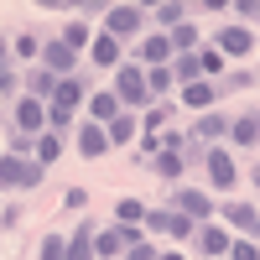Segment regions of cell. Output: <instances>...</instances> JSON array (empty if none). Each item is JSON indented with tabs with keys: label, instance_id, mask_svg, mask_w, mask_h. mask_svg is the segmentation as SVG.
I'll return each mask as SVG.
<instances>
[{
	"label": "cell",
	"instance_id": "1",
	"mask_svg": "<svg viewBox=\"0 0 260 260\" xmlns=\"http://www.w3.org/2000/svg\"><path fill=\"white\" fill-rule=\"evenodd\" d=\"M110 89L120 94V104H125L130 115H146V110H156V99H151V83H146V68H141L136 57H130L125 68L115 73V83H110Z\"/></svg>",
	"mask_w": 260,
	"mask_h": 260
},
{
	"label": "cell",
	"instance_id": "2",
	"mask_svg": "<svg viewBox=\"0 0 260 260\" xmlns=\"http://www.w3.org/2000/svg\"><path fill=\"white\" fill-rule=\"evenodd\" d=\"M146 11L141 6H110V11H104V21H99V31H110L115 42H141L151 26H146Z\"/></svg>",
	"mask_w": 260,
	"mask_h": 260
},
{
	"label": "cell",
	"instance_id": "3",
	"mask_svg": "<svg viewBox=\"0 0 260 260\" xmlns=\"http://www.w3.org/2000/svg\"><path fill=\"white\" fill-rule=\"evenodd\" d=\"M219 224H229V229H234V240H260V203L219 198Z\"/></svg>",
	"mask_w": 260,
	"mask_h": 260
},
{
	"label": "cell",
	"instance_id": "4",
	"mask_svg": "<svg viewBox=\"0 0 260 260\" xmlns=\"http://www.w3.org/2000/svg\"><path fill=\"white\" fill-rule=\"evenodd\" d=\"M172 208L187 213L192 224H213L219 219V198H213L208 187H172Z\"/></svg>",
	"mask_w": 260,
	"mask_h": 260
},
{
	"label": "cell",
	"instance_id": "5",
	"mask_svg": "<svg viewBox=\"0 0 260 260\" xmlns=\"http://www.w3.org/2000/svg\"><path fill=\"white\" fill-rule=\"evenodd\" d=\"M42 177H47V167L21 161V156H6V151H0V192H26V187H42Z\"/></svg>",
	"mask_w": 260,
	"mask_h": 260
},
{
	"label": "cell",
	"instance_id": "6",
	"mask_svg": "<svg viewBox=\"0 0 260 260\" xmlns=\"http://www.w3.org/2000/svg\"><path fill=\"white\" fill-rule=\"evenodd\" d=\"M213 47H219L229 62H245V57L255 52V31L245 26V21H224V26L213 31Z\"/></svg>",
	"mask_w": 260,
	"mask_h": 260
},
{
	"label": "cell",
	"instance_id": "7",
	"mask_svg": "<svg viewBox=\"0 0 260 260\" xmlns=\"http://www.w3.org/2000/svg\"><path fill=\"white\" fill-rule=\"evenodd\" d=\"M11 130H21V136H47V104L31 99V94H21L11 104Z\"/></svg>",
	"mask_w": 260,
	"mask_h": 260
},
{
	"label": "cell",
	"instance_id": "8",
	"mask_svg": "<svg viewBox=\"0 0 260 260\" xmlns=\"http://www.w3.org/2000/svg\"><path fill=\"white\" fill-rule=\"evenodd\" d=\"M203 167H208V187L229 192L234 182H240V167H234V151L229 146H208L203 151Z\"/></svg>",
	"mask_w": 260,
	"mask_h": 260
},
{
	"label": "cell",
	"instance_id": "9",
	"mask_svg": "<svg viewBox=\"0 0 260 260\" xmlns=\"http://www.w3.org/2000/svg\"><path fill=\"white\" fill-rule=\"evenodd\" d=\"M78 62H83V57L68 47V42H57V37L42 42V62H37V68H47L52 78H78Z\"/></svg>",
	"mask_w": 260,
	"mask_h": 260
},
{
	"label": "cell",
	"instance_id": "10",
	"mask_svg": "<svg viewBox=\"0 0 260 260\" xmlns=\"http://www.w3.org/2000/svg\"><path fill=\"white\" fill-rule=\"evenodd\" d=\"M73 151H78V156L83 161H99V156H110V130H104V125H94V120H83L78 130H73Z\"/></svg>",
	"mask_w": 260,
	"mask_h": 260
},
{
	"label": "cell",
	"instance_id": "11",
	"mask_svg": "<svg viewBox=\"0 0 260 260\" xmlns=\"http://www.w3.org/2000/svg\"><path fill=\"white\" fill-rule=\"evenodd\" d=\"M136 62H141V68H167V62H172V37L151 26V31L136 42Z\"/></svg>",
	"mask_w": 260,
	"mask_h": 260
},
{
	"label": "cell",
	"instance_id": "12",
	"mask_svg": "<svg viewBox=\"0 0 260 260\" xmlns=\"http://www.w3.org/2000/svg\"><path fill=\"white\" fill-rule=\"evenodd\" d=\"M192 240H198L203 260H224V255H229V245H234V229L213 219V224H198V234H192Z\"/></svg>",
	"mask_w": 260,
	"mask_h": 260
},
{
	"label": "cell",
	"instance_id": "13",
	"mask_svg": "<svg viewBox=\"0 0 260 260\" xmlns=\"http://www.w3.org/2000/svg\"><path fill=\"white\" fill-rule=\"evenodd\" d=\"M89 62H94V68H110V73H120L125 62H130V57H125V42H115L110 31H99V37H94V47H89Z\"/></svg>",
	"mask_w": 260,
	"mask_h": 260
},
{
	"label": "cell",
	"instance_id": "14",
	"mask_svg": "<svg viewBox=\"0 0 260 260\" xmlns=\"http://www.w3.org/2000/svg\"><path fill=\"white\" fill-rule=\"evenodd\" d=\"M78 104H89V83H83V78H57V89H52V104H47V110L78 115Z\"/></svg>",
	"mask_w": 260,
	"mask_h": 260
},
{
	"label": "cell",
	"instance_id": "15",
	"mask_svg": "<svg viewBox=\"0 0 260 260\" xmlns=\"http://www.w3.org/2000/svg\"><path fill=\"white\" fill-rule=\"evenodd\" d=\"M229 146H255L260 151V104H250L245 115L229 120Z\"/></svg>",
	"mask_w": 260,
	"mask_h": 260
},
{
	"label": "cell",
	"instance_id": "16",
	"mask_svg": "<svg viewBox=\"0 0 260 260\" xmlns=\"http://www.w3.org/2000/svg\"><path fill=\"white\" fill-rule=\"evenodd\" d=\"M177 99L187 104L192 115H208L213 104H219V83H208V78H198V83H182V89H177Z\"/></svg>",
	"mask_w": 260,
	"mask_h": 260
},
{
	"label": "cell",
	"instance_id": "17",
	"mask_svg": "<svg viewBox=\"0 0 260 260\" xmlns=\"http://www.w3.org/2000/svg\"><path fill=\"white\" fill-rule=\"evenodd\" d=\"M120 115H125V104H120L115 89H94V94H89V120H94V125H115Z\"/></svg>",
	"mask_w": 260,
	"mask_h": 260
},
{
	"label": "cell",
	"instance_id": "18",
	"mask_svg": "<svg viewBox=\"0 0 260 260\" xmlns=\"http://www.w3.org/2000/svg\"><path fill=\"white\" fill-rule=\"evenodd\" d=\"M192 141H208V146L229 141V115H224V110H208V115H198V120H192Z\"/></svg>",
	"mask_w": 260,
	"mask_h": 260
},
{
	"label": "cell",
	"instance_id": "19",
	"mask_svg": "<svg viewBox=\"0 0 260 260\" xmlns=\"http://www.w3.org/2000/svg\"><path fill=\"white\" fill-rule=\"evenodd\" d=\"M94 37H99V26H94V21H62V31H57V42H68L78 57L94 47Z\"/></svg>",
	"mask_w": 260,
	"mask_h": 260
},
{
	"label": "cell",
	"instance_id": "20",
	"mask_svg": "<svg viewBox=\"0 0 260 260\" xmlns=\"http://www.w3.org/2000/svg\"><path fill=\"white\" fill-rule=\"evenodd\" d=\"M94 260H125L120 224H104V229H94Z\"/></svg>",
	"mask_w": 260,
	"mask_h": 260
},
{
	"label": "cell",
	"instance_id": "21",
	"mask_svg": "<svg viewBox=\"0 0 260 260\" xmlns=\"http://www.w3.org/2000/svg\"><path fill=\"white\" fill-rule=\"evenodd\" d=\"M94 219H83L78 229H68V260H94Z\"/></svg>",
	"mask_w": 260,
	"mask_h": 260
},
{
	"label": "cell",
	"instance_id": "22",
	"mask_svg": "<svg viewBox=\"0 0 260 260\" xmlns=\"http://www.w3.org/2000/svg\"><path fill=\"white\" fill-rule=\"evenodd\" d=\"M52 89H57V78H52L47 68H26V83H21V94H31V99H42V104H52Z\"/></svg>",
	"mask_w": 260,
	"mask_h": 260
},
{
	"label": "cell",
	"instance_id": "23",
	"mask_svg": "<svg viewBox=\"0 0 260 260\" xmlns=\"http://www.w3.org/2000/svg\"><path fill=\"white\" fill-rule=\"evenodd\" d=\"M198 68H203V78H208V83H219V78L229 73V57L213 47V42H203V47H198Z\"/></svg>",
	"mask_w": 260,
	"mask_h": 260
},
{
	"label": "cell",
	"instance_id": "24",
	"mask_svg": "<svg viewBox=\"0 0 260 260\" xmlns=\"http://www.w3.org/2000/svg\"><path fill=\"white\" fill-rule=\"evenodd\" d=\"M182 167H187V161H182V151H161V156L151 161V172H156L161 182H177V187H182Z\"/></svg>",
	"mask_w": 260,
	"mask_h": 260
},
{
	"label": "cell",
	"instance_id": "25",
	"mask_svg": "<svg viewBox=\"0 0 260 260\" xmlns=\"http://www.w3.org/2000/svg\"><path fill=\"white\" fill-rule=\"evenodd\" d=\"M37 260H68V229H47V234H42Z\"/></svg>",
	"mask_w": 260,
	"mask_h": 260
},
{
	"label": "cell",
	"instance_id": "26",
	"mask_svg": "<svg viewBox=\"0 0 260 260\" xmlns=\"http://www.w3.org/2000/svg\"><path fill=\"white\" fill-rule=\"evenodd\" d=\"M167 37H172V57H177V52H198V47H203V31L192 26V21H182V26H177V31H167Z\"/></svg>",
	"mask_w": 260,
	"mask_h": 260
},
{
	"label": "cell",
	"instance_id": "27",
	"mask_svg": "<svg viewBox=\"0 0 260 260\" xmlns=\"http://www.w3.org/2000/svg\"><path fill=\"white\" fill-rule=\"evenodd\" d=\"M172 78H177V89H182V83H198V78H203L198 52H177V57H172Z\"/></svg>",
	"mask_w": 260,
	"mask_h": 260
},
{
	"label": "cell",
	"instance_id": "28",
	"mask_svg": "<svg viewBox=\"0 0 260 260\" xmlns=\"http://www.w3.org/2000/svg\"><path fill=\"white\" fill-rule=\"evenodd\" d=\"M151 21H156V31H177L182 21H187V6H177V0H167V6L151 11Z\"/></svg>",
	"mask_w": 260,
	"mask_h": 260
},
{
	"label": "cell",
	"instance_id": "29",
	"mask_svg": "<svg viewBox=\"0 0 260 260\" xmlns=\"http://www.w3.org/2000/svg\"><path fill=\"white\" fill-rule=\"evenodd\" d=\"M104 130H110V146H130V141H136V130H141V115H120L115 125H104Z\"/></svg>",
	"mask_w": 260,
	"mask_h": 260
},
{
	"label": "cell",
	"instance_id": "30",
	"mask_svg": "<svg viewBox=\"0 0 260 260\" xmlns=\"http://www.w3.org/2000/svg\"><path fill=\"white\" fill-rule=\"evenodd\" d=\"M146 213H151V208H146L141 198H120V203H115V224H141V229H146Z\"/></svg>",
	"mask_w": 260,
	"mask_h": 260
},
{
	"label": "cell",
	"instance_id": "31",
	"mask_svg": "<svg viewBox=\"0 0 260 260\" xmlns=\"http://www.w3.org/2000/svg\"><path fill=\"white\" fill-rule=\"evenodd\" d=\"M146 83H151V99H167L172 89H177V78H172V62H167V68H146Z\"/></svg>",
	"mask_w": 260,
	"mask_h": 260
},
{
	"label": "cell",
	"instance_id": "32",
	"mask_svg": "<svg viewBox=\"0 0 260 260\" xmlns=\"http://www.w3.org/2000/svg\"><path fill=\"white\" fill-rule=\"evenodd\" d=\"M6 156L37 161V136H21V130H11V136H6Z\"/></svg>",
	"mask_w": 260,
	"mask_h": 260
},
{
	"label": "cell",
	"instance_id": "33",
	"mask_svg": "<svg viewBox=\"0 0 260 260\" xmlns=\"http://www.w3.org/2000/svg\"><path fill=\"white\" fill-rule=\"evenodd\" d=\"M62 156V136L57 130H47V136H37V167H52Z\"/></svg>",
	"mask_w": 260,
	"mask_h": 260
},
{
	"label": "cell",
	"instance_id": "34",
	"mask_svg": "<svg viewBox=\"0 0 260 260\" xmlns=\"http://www.w3.org/2000/svg\"><path fill=\"white\" fill-rule=\"evenodd\" d=\"M172 224H177V208H151L146 213V234H167L172 240Z\"/></svg>",
	"mask_w": 260,
	"mask_h": 260
},
{
	"label": "cell",
	"instance_id": "35",
	"mask_svg": "<svg viewBox=\"0 0 260 260\" xmlns=\"http://www.w3.org/2000/svg\"><path fill=\"white\" fill-rule=\"evenodd\" d=\"M250 83H255V73H250V68H229V73L219 78V99H224V94H240V89H250Z\"/></svg>",
	"mask_w": 260,
	"mask_h": 260
},
{
	"label": "cell",
	"instance_id": "36",
	"mask_svg": "<svg viewBox=\"0 0 260 260\" xmlns=\"http://www.w3.org/2000/svg\"><path fill=\"white\" fill-rule=\"evenodd\" d=\"M11 52H16L21 62H42V37H31V31H26V37H16V42H11Z\"/></svg>",
	"mask_w": 260,
	"mask_h": 260
},
{
	"label": "cell",
	"instance_id": "37",
	"mask_svg": "<svg viewBox=\"0 0 260 260\" xmlns=\"http://www.w3.org/2000/svg\"><path fill=\"white\" fill-rule=\"evenodd\" d=\"M21 83H26V78L16 73V62H0V94H11V104L21 99Z\"/></svg>",
	"mask_w": 260,
	"mask_h": 260
},
{
	"label": "cell",
	"instance_id": "38",
	"mask_svg": "<svg viewBox=\"0 0 260 260\" xmlns=\"http://www.w3.org/2000/svg\"><path fill=\"white\" fill-rule=\"evenodd\" d=\"M229 260H260V240H234L229 245Z\"/></svg>",
	"mask_w": 260,
	"mask_h": 260
},
{
	"label": "cell",
	"instance_id": "39",
	"mask_svg": "<svg viewBox=\"0 0 260 260\" xmlns=\"http://www.w3.org/2000/svg\"><path fill=\"white\" fill-rule=\"evenodd\" d=\"M62 208L83 213V208H89V187H68V192H62Z\"/></svg>",
	"mask_w": 260,
	"mask_h": 260
},
{
	"label": "cell",
	"instance_id": "40",
	"mask_svg": "<svg viewBox=\"0 0 260 260\" xmlns=\"http://www.w3.org/2000/svg\"><path fill=\"white\" fill-rule=\"evenodd\" d=\"M125 260H161V250L141 240V245H130V250H125Z\"/></svg>",
	"mask_w": 260,
	"mask_h": 260
},
{
	"label": "cell",
	"instance_id": "41",
	"mask_svg": "<svg viewBox=\"0 0 260 260\" xmlns=\"http://www.w3.org/2000/svg\"><path fill=\"white\" fill-rule=\"evenodd\" d=\"M16 224H21V208L6 203V208H0V229H16Z\"/></svg>",
	"mask_w": 260,
	"mask_h": 260
},
{
	"label": "cell",
	"instance_id": "42",
	"mask_svg": "<svg viewBox=\"0 0 260 260\" xmlns=\"http://www.w3.org/2000/svg\"><path fill=\"white\" fill-rule=\"evenodd\" d=\"M234 11H240L245 21H260V0H240V6H234Z\"/></svg>",
	"mask_w": 260,
	"mask_h": 260
},
{
	"label": "cell",
	"instance_id": "43",
	"mask_svg": "<svg viewBox=\"0 0 260 260\" xmlns=\"http://www.w3.org/2000/svg\"><path fill=\"white\" fill-rule=\"evenodd\" d=\"M0 62H11V42L6 37H0Z\"/></svg>",
	"mask_w": 260,
	"mask_h": 260
},
{
	"label": "cell",
	"instance_id": "44",
	"mask_svg": "<svg viewBox=\"0 0 260 260\" xmlns=\"http://www.w3.org/2000/svg\"><path fill=\"white\" fill-rule=\"evenodd\" d=\"M161 260H187V255H182V250H167V255H161Z\"/></svg>",
	"mask_w": 260,
	"mask_h": 260
},
{
	"label": "cell",
	"instance_id": "45",
	"mask_svg": "<svg viewBox=\"0 0 260 260\" xmlns=\"http://www.w3.org/2000/svg\"><path fill=\"white\" fill-rule=\"evenodd\" d=\"M250 182H255V187H260V161H255V172H250Z\"/></svg>",
	"mask_w": 260,
	"mask_h": 260
},
{
	"label": "cell",
	"instance_id": "46",
	"mask_svg": "<svg viewBox=\"0 0 260 260\" xmlns=\"http://www.w3.org/2000/svg\"><path fill=\"white\" fill-rule=\"evenodd\" d=\"M255 83H260V68H255Z\"/></svg>",
	"mask_w": 260,
	"mask_h": 260
},
{
	"label": "cell",
	"instance_id": "47",
	"mask_svg": "<svg viewBox=\"0 0 260 260\" xmlns=\"http://www.w3.org/2000/svg\"><path fill=\"white\" fill-rule=\"evenodd\" d=\"M224 260H229V255H224Z\"/></svg>",
	"mask_w": 260,
	"mask_h": 260
}]
</instances>
